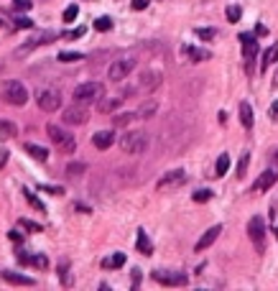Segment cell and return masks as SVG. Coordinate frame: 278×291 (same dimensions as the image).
Here are the masks:
<instances>
[{
	"instance_id": "bcb514c9",
	"label": "cell",
	"mask_w": 278,
	"mask_h": 291,
	"mask_svg": "<svg viewBox=\"0 0 278 291\" xmlns=\"http://www.w3.org/2000/svg\"><path fill=\"white\" fill-rule=\"evenodd\" d=\"M268 115H271V120H278V103H273V105H271Z\"/></svg>"
},
{
	"instance_id": "2e32d148",
	"label": "cell",
	"mask_w": 278,
	"mask_h": 291,
	"mask_svg": "<svg viewBox=\"0 0 278 291\" xmlns=\"http://www.w3.org/2000/svg\"><path fill=\"white\" fill-rule=\"evenodd\" d=\"M0 276H3L8 284H16V286H33V284H36L31 276H26V273H16V271H3Z\"/></svg>"
},
{
	"instance_id": "e575fe53",
	"label": "cell",
	"mask_w": 278,
	"mask_h": 291,
	"mask_svg": "<svg viewBox=\"0 0 278 291\" xmlns=\"http://www.w3.org/2000/svg\"><path fill=\"white\" fill-rule=\"evenodd\" d=\"M248 164H250V153H242V159H240V164H238V176H240V179L248 174Z\"/></svg>"
},
{
	"instance_id": "5bb4252c",
	"label": "cell",
	"mask_w": 278,
	"mask_h": 291,
	"mask_svg": "<svg viewBox=\"0 0 278 291\" xmlns=\"http://www.w3.org/2000/svg\"><path fill=\"white\" fill-rule=\"evenodd\" d=\"M61 36V33H57V31H43V33H39V36H33L31 41H26V51H33L36 46H41V43H51V41H57Z\"/></svg>"
},
{
	"instance_id": "4dcf8cb0",
	"label": "cell",
	"mask_w": 278,
	"mask_h": 291,
	"mask_svg": "<svg viewBox=\"0 0 278 291\" xmlns=\"http://www.w3.org/2000/svg\"><path fill=\"white\" fill-rule=\"evenodd\" d=\"M225 16H227L230 23H238V21L242 18V8H240V5H230V8L225 10Z\"/></svg>"
},
{
	"instance_id": "9a60e30c",
	"label": "cell",
	"mask_w": 278,
	"mask_h": 291,
	"mask_svg": "<svg viewBox=\"0 0 278 291\" xmlns=\"http://www.w3.org/2000/svg\"><path fill=\"white\" fill-rule=\"evenodd\" d=\"M92 143H95V148L107 151L110 146L115 143V130H99V133H95V136H92Z\"/></svg>"
},
{
	"instance_id": "7402d4cb",
	"label": "cell",
	"mask_w": 278,
	"mask_h": 291,
	"mask_svg": "<svg viewBox=\"0 0 278 291\" xmlns=\"http://www.w3.org/2000/svg\"><path fill=\"white\" fill-rule=\"evenodd\" d=\"M18 136V128H16V123H10V120H0V138H16Z\"/></svg>"
},
{
	"instance_id": "30bf717a",
	"label": "cell",
	"mask_w": 278,
	"mask_h": 291,
	"mask_svg": "<svg viewBox=\"0 0 278 291\" xmlns=\"http://www.w3.org/2000/svg\"><path fill=\"white\" fill-rule=\"evenodd\" d=\"M184 182H186L184 169H174V171L163 174V176L159 179V189H174V187H181Z\"/></svg>"
},
{
	"instance_id": "836d02e7",
	"label": "cell",
	"mask_w": 278,
	"mask_h": 291,
	"mask_svg": "<svg viewBox=\"0 0 278 291\" xmlns=\"http://www.w3.org/2000/svg\"><path fill=\"white\" fill-rule=\"evenodd\" d=\"M156 103H146V105H140V110H138V118H151L153 113H156Z\"/></svg>"
},
{
	"instance_id": "74e56055",
	"label": "cell",
	"mask_w": 278,
	"mask_h": 291,
	"mask_svg": "<svg viewBox=\"0 0 278 291\" xmlns=\"http://www.w3.org/2000/svg\"><path fill=\"white\" fill-rule=\"evenodd\" d=\"M77 16H79V8H77V5H69V8L64 10V23H72Z\"/></svg>"
},
{
	"instance_id": "7dc6e473",
	"label": "cell",
	"mask_w": 278,
	"mask_h": 291,
	"mask_svg": "<svg viewBox=\"0 0 278 291\" xmlns=\"http://www.w3.org/2000/svg\"><path fill=\"white\" fill-rule=\"evenodd\" d=\"M84 33V28H77V31H72V33H66V39H79Z\"/></svg>"
},
{
	"instance_id": "8fae6325",
	"label": "cell",
	"mask_w": 278,
	"mask_h": 291,
	"mask_svg": "<svg viewBox=\"0 0 278 291\" xmlns=\"http://www.w3.org/2000/svg\"><path fill=\"white\" fill-rule=\"evenodd\" d=\"M276 182H278V166H276V169H265V171L253 182V189H255V192H265V189H271Z\"/></svg>"
},
{
	"instance_id": "7c38bea8",
	"label": "cell",
	"mask_w": 278,
	"mask_h": 291,
	"mask_svg": "<svg viewBox=\"0 0 278 291\" xmlns=\"http://www.w3.org/2000/svg\"><path fill=\"white\" fill-rule=\"evenodd\" d=\"M240 43H242V54H245V62L253 64L255 54H258V39L253 33H240Z\"/></svg>"
},
{
	"instance_id": "f546056e",
	"label": "cell",
	"mask_w": 278,
	"mask_h": 291,
	"mask_svg": "<svg viewBox=\"0 0 278 291\" xmlns=\"http://www.w3.org/2000/svg\"><path fill=\"white\" fill-rule=\"evenodd\" d=\"M18 228H23L26 232H41L43 228L39 225V222H33V220H26V217H20L18 220Z\"/></svg>"
},
{
	"instance_id": "f35d334b",
	"label": "cell",
	"mask_w": 278,
	"mask_h": 291,
	"mask_svg": "<svg viewBox=\"0 0 278 291\" xmlns=\"http://www.w3.org/2000/svg\"><path fill=\"white\" fill-rule=\"evenodd\" d=\"M194 33H197V36L202 39V41H209V39H215V33H217V31H215V28H197Z\"/></svg>"
},
{
	"instance_id": "ba28073f",
	"label": "cell",
	"mask_w": 278,
	"mask_h": 291,
	"mask_svg": "<svg viewBox=\"0 0 278 291\" xmlns=\"http://www.w3.org/2000/svg\"><path fill=\"white\" fill-rule=\"evenodd\" d=\"M133 66H136V62H133V59H118V62H113V66L107 69L110 82H120V80H125V77L133 72Z\"/></svg>"
},
{
	"instance_id": "4316f807",
	"label": "cell",
	"mask_w": 278,
	"mask_h": 291,
	"mask_svg": "<svg viewBox=\"0 0 278 291\" xmlns=\"http://www.w3.org/2000/svg\"><path fill=\"white\" fill-rule=\"evenodd\" d=\"M227 169H230V156L222 153L219 159H217V166H215V176H225Z\"/></svg>"
},
{
	"instance_id": "d4e9b609",
	"label": "cell",
	"mask_w": 278,
	"mask_h": 291,
	"mask_svg": "<svg viewBox=\"0 0 278 291\" xmlns=\"http://www.w3.org/2000/svg\"><path fill=\"white\" fill-rule=\"evenodd\" d=\"M23 197H26V202L33 207V209H36V212H46V207H43V202H41V199L36 197V194H33L31 192V189H23Z\"/></svg>"
},
{
	"instance_id": "3957f363",
	"label": "cell",
	"mask_w": 278,
	"mask_h": 291,
	"mask_svg": "<svg viewBox=\"0 0 278 291\" xmlns=\"http://www.w3.org/2000/svg\"><path fill=\"white\" fill-rule=\"evenodd\" d=\"M120 146H123L125 153H143L148 148V136L143 130H128L123 138H120Z\"/></svg>"
},
{
	"instance_id": "277c9868",
	"label": "cell",
	"mask_w": 278,
	"mask_h": 291,
	"mask_svg": "<svg viewBox=\"0 0 278 291\" xmlns=\"http://www.w3.org/2000/svg\"><path fill=\"white\" fill-rule=\"evenodd\" d=\"M46 136L57 143V148H61L64 153H72L77 148L74 136H72V133H66L64 128H59V125H46Z\"/></svg>"
},
{
	"instance_id": "c3c4849f",
	"label": "cell",
	"mask_w": 278,
	"mask_h": 291,
	"mask_svg": "<svg viewBox=\"0 0 278 291\" xmlns=\"http://www.w3.org/2000/svg\"><path fill=\"white\" fill-rule=\"evenodd\" d=\"M255 33H258V36H265V33H268V28H265V26H258V28H255Z\"/></svg>"
},
{
	"instance_id": "f6af8a7d",
	"label": "cell",
	"mask_w": 278,
	"mask_h": 291,
	"mask_svg": "<svg viewBox=\"0 0 278 291\" xmlns=\"http://www.w3.org/2000/svg\"><path fill=\"white\" fill-rule=\"evenodd\" d=\"M41 189H43V192H49V194H61L64 192L61 187H41Z\"/></svg>"
},
{
	"instance_id": "603a6c76",
	"label": "cell",
	"mask_w": 278,
	"mask_h": 291,
	"mask_svg": "<svg viewBox=\"0 0 278 291\" xmlns=\"http://www.w3.org/2000/svg\"><path fill=\"white\" fill-rule=\"evenodd\" d=\"M120 266H125V253H115V255H110V258L102 261V268H107V271L120 268Z\"/></svg>"
},
{
	"instance_id": "b9f144b4",
	"label": "cell",
	"mask_w": 278,
	"mask_h": 291,
	"mask_svg": "<svg viewBox=\"0 0 278 291\" xmlns=\"http://www.w3.org/2000/svg\"><path fill=\"white\" fill-rule=\"evenodd\" d=\"M16 28H33V21L31 18H18L16 21Z\"/></svg>"
},
{
	"instance_id": "9c48e42d",
	"label": "cell",
	"mask_w": 278,
	"mask_h": 291,
	"mask_svg": "<svg viewBox=\"0 0 278 291\" xmlns=\"http://www.w3.org/2000/svg\"><path fill=\"white\" fill-rule=\"evenodd\" d=\"M64 123L66 125H84L87 120H90V113H87V107H79V103H77L74 107H66L61 113Z\"/></svg>"
},
{
	"instance_id": "f5cc1de1",
	"label": "cell",
	"mask_w": 278,
	"mask_h": 291,
	"mask_svg": "<svg viewBox=\"0 0 278 291\" xmlns=\"http://www.w3.org/2000/svg\"><path fill=\"white\" fill-rule=\"evenodd\" d=\"M273 232H276V238H278V225H276V228H273Z\"/></svg>"
},
{
	"instance_id": "d6986e66",
	"label": "cell",
	"mask_w": 278,
	"mask_h": 291,
	"mask_svg": "<svg viewBox=\"0 0 278 291\" xmlns=\"http://www.w3.org/2000/svg\"><path fill=\"white\" fill-rule=\"evenodd\" d=\"M161 84V74L159 72H143V77H140V87L143 89H156Z\"/></svg>"
},
{
	"instance_id": "44dd1931",
	"label": "cell",
	"mask_w": 278,
	"mask_h": 291,
	"mask_svg": "<svg viewBox=\"0 0 278 291\" xmlns=\"http://www.w3.org/2000/svg\"><path fill=\"white\" fill-rule=\"evenodd\" d=\"M186 57L192 59V62H207V59H212V54H209L207 49H197V46H186Z\"/></svg>"
},
{
	"instance_id": "8d00e7d4",
	"label": "cell",
	"mask_w": 278,
	"mask_h": 291,
	"mask_svg": "<svg viewBox=\"0 0 278 291\" xmlns=\"http://www.w3.org/2000/svg\"><path fill=\"white\" fill-rule=\"evenodd\" d=\"M84 169H87L84 164H69V166H66V174H69V176H82Z\"/></svg>"
},
{
	"instance_id": "ac0fdd59",
	"label": "cell",
	"mask_w": 278,
	"mask_h": 291,
	"mask_svg": "<svg viewBox=\"0 0 278 291\" xmlns=\"http://www.w3.org/2000/svg\"><path fill=\"white\" fill-rule=\"evenodd\" d=\"M23 151H26L28 156H33L36 161H46V159H49V148H43V146H36V143H26Z\"/></svg>"
},
{
	"instance_id": "e0dca14e",
	"label": "cell",
	"mask_w": 278,
	"mask_h": 291,
	"mask_svg": "<svg viewBox=\"0 0 278 291\" xmlns=\"http://www.w3.org/2000/svg\"><path fill=\"white\" fill-rule=\"evenodd\" d=\"M18 261L26 263V266H33V268H46L49 266V258L46 255H28V253H18Z\"/></svg>"
},
{
	"instance_id": "8992f818",
	"label": "cell",
	"mask_w": 278,
	"mask_h": 291,
	"mask_svg": "<svg viewBox=\"0 0 278 291\" xmlns=\"http://www.w3.org/2000/svg\"><path fill=\"white\" fill-rule=\"evenodd\" d=\"M151 276H153V281H159L163 286H186L189 284V276L184 271H163V268H159Z\"/></svg>"
},
{
	"instance_id": "52a82bcc",
	"label": "cell",
	"mask_w": 278,
	"mask_h": 291,
	"mask_svg": "<svg viewBox=\"0 0 278 291\" xmlns=\"http://www.w3.org/2000/svg\"><path fill=\"white\" fill-rule=\"evenodd\" d=\"M36 100H39V107L46 110V113H57V110L61 107V92L59 89H51V87L41 89Z\"/></svg>"
},
{
	"instance_id": "f907efd6",
	"label": "cell",
	"mask_w": 278,
	"mask_h": 291,
	"mask_svg": "<svg viewBox=\"0 0 278 291\" xmlns=\"http://www.w3.org/2000/svg\"><path fill=\"white\" fill-rule=\"evenodd\" d=\"M271 161H273V164H276V166H278V148H276V151H273V153H271Z\"/></svg>"
},
{
	"instance_id": "6da1fadb",
	"label": "cell",
	"mask_w": 278,
	"mask_h": 291,
	"mask_svg": "<svg viewBox=\"0 0 278 291\" xmlns=\"http://www.w3.org/2000/svg\"><path fill=\"white\" fill-rule=\"evenodd\" d=\"M105 92V87L99 84V82H84L74 89V103H79V105H92L97 103L99 97H102Z\"/></svg>"
},
{
	"instance_id": "ffe728a7",
	"label": "cell",
	"mask_w": 278,
	"mask_h": 291,
	"mask_svg": "<svg viewBox=\"0 0 278 291\" xmlns=\"http://www.w3.org/2000/svg\"><path fill=\"white\" fill-rule=\"evenodd\" d=\"M136 248H138V253H143V255H151V253H153V243L148 240L146 230H138V240H136Z\"/></svg>"
},
{
	"instance_id": "484cf974",
	"label": "cell",
	"mask_w": 278,
	"mask_h": 291,
	"mask_svg": "<svg viewBox=\"0 0 278 291\" xmlns=\"http://www.w3.org/2000/svg\"><path fill=\"white\" fill-rule=\"evenodd\" d=\"M276 62H278V43L268 46V51H265V57H263V69H268V66H273Z\"/></svg>"
},
{
	"instance_id": "cb8c5ba5",
	"label": "cell",
	"mask_w": 278,
	"mask_h": 291,
	"mask_svg": "<svg viewBox=\"0 0 278 291\" xmlns=\"http://www.w3.org/2000/svg\"><path fill=\"white\" fill-rule=\"evenodd\" d=\"M240 120H242V125H245L248 130L253 128V107H250V103H240Z\"/></svg>"
},
{
	"instance_id": "7a4b0ae2",
	"label": "cell",
	"mask_w": 278,
	"mask_h": 291,
	"mask_svg": "<svg viewBox=\"0 0 278 291\" xmlns=\"http://www.w3.org/2000/svg\"><path fill=\"white\" fill-rule=\"evenodd\" d=\"M3 100L10 105H26L28 103V89L23 82H18V80H8L3 84Z\"/></svg>"
},
{
	"instance_id": "ab89813d",
	"label": "cell",
	"mask_w": 278,
	"mask_h": 291,
	"mask_svg": "<svg viewBox=\"0 0 278 291\" xmlns=\"http://www.w3.org/2000/svg\"><path fill=\"white\" fill-rule=\"evenodd\" d=\"M59 278H61V284H72V278H69V266H66V263L59 266Z\"/></svg>"
},
{
	"instance_id": "83f0119b",
	"label": "cell",
	"mask_w": 278,
	"mask_h": 291,
	"mask_svg": "<svg viewBox=\"0 0 278 291\" xmlns=\"http://www.w3.org/2000/svg\"><path fill=\"white\" fill-rule=\"evenodd\" d=\"M120 107V100L115 97V100H99V113H115V110Z\"/></svg>"
},
{
	"instance_id": "4fadbf2b",
	"label": "cell",
	"mask_w": 278,
	"mask_h": 291,
	"mask_svg": "<svg viewBox=\"0 0 278 291\" xmlns=\"http://www.w3.org/2000/svg\"><path fill=\"white\" fill-rule=\"evenodd\" d=\"M219 232H222V225H212V228H209L204 235H202V238H199L197 240V245H194V250H207L209 248V245H212L217 238H219Z\"/></svg>"
},
{
	"instance_id": "d6a6232c",
	"label": "cell",
	"mask_w": 278,
	"mask_h": 291,
	"mask_svg": "<svg viewBox=\"0 0 278 291\" xmlns=\"http://www.w3.org/2000/svg\"><path fill=\"white\" fill-rule=\"evenodd\" d=\"M95 28H97V31H102V33L110 31V28H113V18H107V16L97 18V21H95Z\"/></svg>"
},
{
	"instance_id": "1f68e13d",
	"label": "cell",
	"mask_w": 278,
	"mask_h": 291,
	"mask_svg": "<svg viewBox=\"0 0 278 291\" xmlns=\"http://www.w3.org/2000/svg\"><path fill=\"white\" fill-rule=\"evenodd\" d=\"M194 202H209L212 199V189H197V192L192 194Z\"/></svg>"
},
{
	"instance_id": "816d5d0a",
	"label": "cell",
	"mask_w": 278,
	"mask_h": 291,
	"mask_svg": "<svg viewBox=\"0 0 278 291\" xmlns=\"http://www.w3.org/2000/svg\"><path fill=\"white\" fill-rule=\"evenodd\" d=\"M273 87H278V72L273 74Z\"/></svg>"
},
{
	"instance_id": "f1b7e54d",
	"label": "cell",
	"mask_w": 278,
	"mask_h": 291,
	"mask_svg": "<svg viewBox=\"0 0 278 291\" xmlns=\"http://www.w3.org/2000/svg\"><path fill=\"white\" fill-rule=\"evenodd\" d=\"M136 118H138V113H123V115H115V118H113V125H115V128L128 125V123H133Z\"/></svg>"
},
{
	"instance_id": "d590c367",
	"label": "cell",
	"mask_w": 278,
	"mask_h": 291,
	"mask_svg": "<svg viewBox=\"0 0 278 291\" xmlns=\"http://www.w3.org/2000/svg\"><path fill=\"white\" fill-rule=\"evenodd\" d=\"M79 59H84V57L77 51H61L59 54V62H79Z\"/></svg>"
},
{
	"instance_id": "ee69618b",
	"label": "cell",
	"mask_w": 278,
	"mask_h": 291,
	"mask_svg": "<svg viewBox=\"0 0 278 291\" xmlns=\"http://www.w3.org/2000/svg\"><path fill=\"white\" fill-rule=\"evenodd\" d=\"M140 284V268H133V289H138Z\"/></svg>"
},
{
	"instance_id": "60d3db41",
	"label": "cell",
	"mask_w": 278,
	"mask_h": 291,
	"mask_svg": "<svg viewBox=\"0 0 278 291\" xmlns=\"http://www.w3.org/2000/svg\"><path fill=\"white\" fill-rule=\"evenodd\" d=\"M13 8H16V10H20V13H23V10H31L33 5H31V0H13Z\"/></svg>"
},
{
	"instance_id": "5b68a950",
	"label": "cell",
	"mask_w": 278,
	"mask_h": 291,
	"mask_svg": "<svg viewBox=\"0 0 278 291\" xmlns=\"http://www.w3.org/2000/svg\"><path fill=\"white\" fill-rule=\"evenodd\" d=\"M248 235H250V240H253V245H255V250L258 253H263L265 250V222H263V217H250V222H248Z\"/></svg>"
},
{
	"instance_id": "681fc988",
	"label": "cell",
	"mask_w": 278,
	"mask_h": 291,
	"mask_svg": "<svg viewBox=\"0 0 278 291\" xmlns=\"http://www.w3.org/2000/svg\"><path fill=\"white\" fill-rule=\"evenodd\" d=\"M8 161V151H3V153H0V166H3Z\"/></svg>"
},
{
	"instance_id": "7bdbcfd3",
	"label": "cell",
	"mask_w": 278,
	"mask_h": 291,
	"mask_svg": "<svg viewBox=\"0 0 278 291\" xmlns=\"http://www.w3.org/2000/svg\"><path fill=\"white\" fill-rule=\"evenodd\" d=\"M130 5H133V10H146L148 8V0H133Z\"/></svg>"
}]
</instances>
